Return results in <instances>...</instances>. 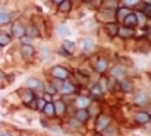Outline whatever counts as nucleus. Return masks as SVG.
Masks as SVG:
<instances>
[{"mask_svg": "<svg viewBox=\"0 0 151 136\" xmlns=\"http://www.w3.org/2000/svg\"><path fill=\"white\" fill-rule=\"evenodd\" d=\"M43 113H44L47 117H53V116H56V111H54V102L47 101V102H46V105H44V108H43Z\"/></svg>", "mask_w": 151, "mask_h": 136, "instance_id": "nucleus-12", "label": "nucleus"}, {"mask_svg": "<svg viewBox=\"0 0 151 136\" xmlns=\"http://www.w3.org/2000/svg\"><path fill=\"white\" fill-rule=\"evenodd\" d=\"M91 95H93L94 98H100L101 97V85L100 84H96V85L91 87Z\"/></svg>", "mask_w": 151, "mask_h": 136, "instance_id": "nucleus-23", "label": "nucleus"}, {"mask_svg": "<svg viewBox=\"0 0 151 136\" xmlns=\"http://www.w3.org/2000/svg\"><path fill=\"white\" fill-rule=\"evenodd\" d=\"M10 40H12V37H10L9 34L0 31V45H7L10 43Z\"/></svg>", "mask_w": 151, "mask_h": 136, "instance_id": "nucleus-22", "label": "nucleus"}, {"mask_svg": "<svg viewBox=\"0 0 151 136\" xmlns=\"http://www.w3.org/2000/svg\"><path fill=\"white\" fill-rule=\"evenodd\" d=\"M76 105H78V108H87L90 105V99L87 97H78L76 98Z\"/></svg>", "mask_w": 151, "mask_h": 136, "instance_id": "nucleus-16", "label": "nucleus"}, {"mask_svg": "<svg viewBox=\"0 0 151 136\" xmlns=\"http://www.w3.org/2000/svg\"><path fill=\"white\" fill-rule=\"evenodd\" d=\"M117 35L120 38H123V40H128V38H131L134 35V29L132 28H128V26H122V28H119Z\"/></svg>", "mask_w": 151, "mask_h": 136, "instance_id": "nucleus-10", "label": "nucleus"}, {"mask_svg": "<svg viewBox=\"0 0 151 136\" xmlns=\"http://www.w3.org/2000/svg\"><path fill=\"white\" fill-rule=\"evenodd\" d=\"M148 123H150V125H151V119H150V122H148Z\"/></svg>", "mask_w": 151, "mask_h": 136, "instance_id": "nucleus-45", "label": "nucleus"}, {"mask_svg": "<svg viewBox=\"0 0 151 136\" xmlns=\"http://www.w3.org/2000/svg\"><path fill=\"white\" fill-rule=\"evenodd\" d=\"M144 3L145 4H151V0H144Z\"/></svg>", "mask_w": 151, "mask_h": 136, "instance_id": "nucleus-40", "label": "nucleus"}, {"mask_svg": "<svg viewBox=\"0 0 151 136\" xmlns=\"http://www.w3.org/2000/svg\"><path fill=\"white\" fill-rule=\"evenodd\" d=\"M53 1H54V3H56V4H59V3H62V1H63V0H53Z\"/></svg>", "mask_w": 151, "mask_h": 136, "instance_id": "nucleus-39", "label": "nucleus"}, {"mask_svg": "<svg viewBox=\"0 0 151 136\" xmlns=\"http://www.w3.org/2000/svg\"><path fill=\"white\" fill-rule=\"evenodd\" d=\"M57 34L60 37H66V35H69V28L65 26V25H59L57 26Z\"/></svg>", "mask_w": 151, "mask_h": 136, "instance_id": "nucleus-26", "label": "nucleus"}, {"mask_svg": "<svg viewBox=\"0 0 151 136\" xmlns=\"http://www.w3.org/2000/svg\"><path fill=\"white\" fill-rule=\"evenodd\" d=\"M93 44H94V41H93L91 38H87V40L82 41V48H84V50H91V48H93Z\"/></svg>", "mask_w": 151, "mask_h": 136, "instance_id": "nucleus-27", "label": "nucleus"}, {"mask_svg": "<svg viewBox=\"0 0 151 136\" xmlns=\"http://www.w3.org/2000/svg\"><path fill=\"white\" fill-rule=\"evenodd\" d=\"M25 87L29 88V89H37V91H44V87L41 84V81L35 79V78H29L27 82H25Z\"/></svg>", "mask_w": 151, "mask_h": 136, "instance_id": "nucleus-7", "label": "nucleus"}, {"mask_svg": "<svg viewBox=\"0 0 151 136\" xmlns=\"http://www.w3.org/2000/svg\"><path fill=\"white\" fill-rule=\"evenodd\" d=\"M75 119L79 122V123H85L88 119H90V111L87 108H78L76 113H75Z\"/></svg>", "mask_w": 151, "mask_h": 136, "instance_id": "nucleus-8", "label": "nucleus"}, {"mask_svg": "<svg viewBox=\"0 0 151 136\" xmlns=\"http://www.w3.org/2000/svg\"><path fill=\"white\" fill-rule=\"evenodd\" d=\"M37 101V110H41L43 111V108H44V105H46V99H43V98H38V99H35Z\"/></svg>", "mask_w": 151, "mask_h": 136, "instance_id": "nucleus-31", "label": "nucleus"}, {"mask_svg": "<svg viewBox=\"0 0 151 136\" xmlns=\"http://www.w3.org/2000/svg\"><path fill=\"white\" fill-rule=\"evenodd\" d=\"M119 87H120V89L123 91V92H132V84L129 82V81H126V79H123V81H120L119 82Z\"/></svg>", "mask_w": 151, "mask_h": 136, "instance_id": "nucleus-18", "label": "nucleus"}, {"mask_svg": "<svg viewBox=\"0 0 151 136\" xmlns=\"http://www.w3.org/2000/svg\"><path fill=\"white\" fill-rule=\"evenodd\" d=\"M128 13H131V10H129V9H126V7H122V9H119V10L116 12V18L123 21V18H125Z\"/></svg>", "mask_w": 151, "mask_h": 136, "instance_id": "nucleus-25", "label": "nucleus"}, {"mask_svg": "<svg viewBox=\"0 0 151 136\" xmlns=\"http://www.w3.org/2000/svg\"><path fill=\"white\" fill-rule=\"evenodd\" d=\"M1 50H3V45H0V53H1Z\"/></svg>", "mask_w": 151, "mask_h": 136, "instance_id": "nucleus-41", "label": "nucleus"}, {"mask_svg": "<svg viewBox=\"0 0 151 136\" xmlns=\"http://www.w3.org/2000/svg\"><path fill=\"white\" fill-rule=\"evenodd\" d=\"M70 9H72V1H70V0H63L62 3H59V10H60V12H65V13H66V12H69Z\"/></svg>", "mask_w": 151, "mask_h": 136, "instance_id": "nucleus-17", "label": "nucleus"}, {"mask_svg": "<svg viewBox=\"0 0 151 136\" xmlns=\"http://www.w3.org/2000/svg\"><path fill=\"white\" fill-rule=\"evenodd\" d=\"M25 35H28V37H32V38H35V37L38 35V29H37L35 26L29 25L28 28H25Z\"/></svg>", "mask_w": 151, "mask_h": 136, "instance_id": "nucleus-21", "label": "nucleus"}, {"mask_svg": "<svg viewBox=\"0 0 151 136\" xmlns=\"http://www.w3.org/2000/svg\"><path fill=\"white\" fill-rule=\"evenodd\" d=\"M134 101L137 102V104H145L147 102V95L144 94V92H137L135 94V97H134Z\"/></svg>", "mask_w": 151, "mask_h": 136, "instance_id": "nucleus-19", "label": "nucleus"}, {"mask_svg": "<svg viewBox=\"0 0 151 136\" xmlns=\"http://www.w3.org/2000/svg\"><path fill=\"white\" fill-rule=\"evenodd\" d=\"M75 91V85L72 84V82H69V81H65L63 84H62V87H60V92L62 94H72Z\"/></svg>", "mask_w": 151, "mask_h": 136, "instance_id": "nucleus-11", "label": "nucleus"}, {"mask_svg": "<svg viewBox=\"0 0 151 136\" xmlns=\"http://www.w3.org/2000/svg\"><path fill=\"white\" fill-rule=\"evenodd\" d=\"M21 136H28V135H27V133H22V135H21Z\"/></svg>", "mask_w": 151, "mask_h": 136, "instance_id": "nucleus-42", "label": "nucleus"}, {"mask_svg": "<svg viewBox=\"0 0 151 136\" xmlns=\"http://www.w3.org/2000/svg\"><path fill=\"white\" fill-rule=\"evenodd\" d=\"M109 125H110V117L106 114H100L97 119V123H96V129H97V132H103Z\"/></svg>", "mask_w": 151, "mask_h": 136, "instance_id": "nucleus-5", "label": "nucleus"}, {"mask_svg": "<svg viewBox=\"0 0 151 136\" xmlns=\"http://www.w3.org/2000/svg\"><path fill=\"white\" fill-rule=\"evenodd\" d=\"M4 78H6V75H4V73L0 70V81H4Z\"/></svg>", "mask_w": 151, "mask_h": 136, "instance_id": "nucleus-37", "label": "nucleus"}, {"mask_svg": "<svg viewBox=\"0 0 151 136\" xmlns=\"http://www.w3.org/2000/svg\"><path fill=\"white\" fill-rule=\"evenodd\" d=\"M19 97H21V99H22V102H24L25 105H28L31 101H34V99H35L34 92H32V89H29V88L19 89Z\"/></svg>", "mask_w": 151, "mask_h": 136, "instance_id": "nucleus-2", "label": "nucleus"}, {"mask_svg": "<svg viewBox=\"0 0 151 136\" xmlns=\"http://www.w3.org/2000/svg\"><path fill=\"white\" fill-rule=\"evenodd\" d=\"M85 1H93V0H85Z\"/></svg>", "mask_w": 151, "mask_h": 136, "instance_id": "nucleus-43", "label": "nucleus"}, {"mask_svg": "<svg viewBox=\"0 0 151 136\" xmlns=\"http://www.w3.org/2000/svg\"><path fill=\"white\" fill-rule=\"evenodd\" d=\"M142 13H144L147 18H151V4H144V7H142Z\"/></svg>", "mask_w": 151, "mask_h": 136, "instance_id": "nucleus-30", "label": "nucleus"}, {"mask_svg": "<svg viewBox=\"0 0 151 136\" xmlns=\"http://www.w3.org/2000/svg\"><path fill=\"white\" fill-rule=\"evenodd\" d=\"M104 132H106V133H104L106 136H113L114 135V129H109V126L104 129Z\"/></svg>", "mask_w": 151, "mask_h": 136, "instance_id": "nucleus-35", "label": "nucleus"}, {"mask_svg": "<svg viewBox=\"0 0 151 136\" xmlns=\"http://www.w3.org/2000/svg\"><path fill=\"white\" fill-rule=\"evenodd\" d=\"M51 76H53L54 79L66 81V79L69 78V72H68V69L63 67V66H54V67L51 69Z\"/></svg>", "mask_w": 151, "mask_h": 136, "instance_id": "nucleus-1", "label": "nucleus"}, {"mask_svg": "<svg viewBox=\"0 0 151 136\" xmlns=\"http://www.w3.org/2000/svg\"><path fill=\"white\" fill-rule=\"evenodd\" d=\"M106 29H107V32H109V35H110V37H114V35H117L119 26H117L116 24H107Z\"/></svg>", "mask_w": 151, "mask_h": 136, "instance_id": "nucleus-20", "label": "nucleus"}, {"mask_svg": "<svg viewBox=\"0 0 151 136\" xmlns=\"http://www.w3.org/2000/svg\"><path fill=\"white\" fill-rule=\"evenodd\" d=\"M63 50L68 51L69 54H72L73 50H75V43H72V41H63Z\"/></svg>", "mask_w": 151, "mask_h": 136, "instance_id": "nucleus-24", "label": "nucleus"}, {"mask_svg": "<svg viewBox=\"0 0 151 136\" xmlns=\"http://www.w3.org/2000/svg\"><path fill=\"white\" fill-rule=\"evenodd\" d=\"M107 87H109V89H114V87H116V78H110V79H107Z\"/></svg>", "mask_w": 151, "mask_h": 136, "instance_id": "nucleus-33", "label": "nucleus"}, {"mask_svg": "<svg viewBox=\"0 0 151 136\" xmlns=\"http://www.w3.org/2000/svg\"><path fill=\"white\" fill-rule=\"evenodd\" d=\"M138 25V18H137V13H128L125 18H123V26H128V28H135Z\"/></svg>", "mask_w": 151, "mask_h": 136, "instance_id": "nucleus-3", "label": "nucleus"}, {"mask_svg": "<svg viewBox=\"0 0 151 136\" xmlns=\"http://www.w3.org/2000/svg\"><path fill=\"white\" fill-rule=\"evenodd\" d=\"M34 53H35V50H34V47H32L31 44H24L22 47H21V54H22L24 59H29V57H32Z\"/></svg>", "mask_w": 151, "mask_h": 136, "instance_id": "nucleus-9", "label": "nucleus"}, {"mask_svg": "<svg viewBox=\"0 0 151 136\" xmlns=\"http://www.w3.org/2000/svg\"><path fill=\"white\" fill-rule=\"evenodd\" d=\"M150 119H151V116L147 111H138V113H135V116H134V120H135V123H138V125H148Z\"/></svg>", "mask_w": 151, "mask_h": 136, "instance_id": "nucleus-6", "label": "nucleus"}, {"mask_svg": "<svg viewBox=\"0 0 151 136\" xmlns=\"http://www.w3.org/2000/svg\"><path fill=\"white\" fill-rule=\"evenodd\" d=\"M44 92H46V94H49V95H54V94L57 92V89L54 88V85H49V87H46V88H44Z\"/></svg>", "mask_w": 151, "mask_h": 136, "instance_id": "nucleus-32", "label": "nucleus"}, {"mask_svg": "<svg viewBox=\"0 0 151 136\" xmlns=\"http://www.w3.org/2000/svg\"><path fill=\"white\" fill-rule=\"evenodd\" d=\"M9 21H10L9 15L4 13V12H0V25H4V24H7Z\"/></svg>", "mask_w": 151, "mask_h": 136, "instance_id": "nucleus-29", "label": "nucleus"}, {"mask_svg": "<svg viewBox=\"0 0 151 136\" xmlns=\"http://www.w3.org/2000/svg\"><path fill=\"white\" fill-rule=\"evenodd\" d=\"M103 6H104V7H111V9H114V7L117 6V1H116V0H104V1H103Z\"/></svg>", "mask_w": 151, "mask_h": 136, "instance_id": "nucleus-28", "label": "nucleus"}, {"mask_svg": "<svg viewBox=\"0 0 151 136\" xmlns=\"http://www.w3.org/2000/svg\"><path fill=\"white\" fill-rule=\"evenodd\" d=\"M12 37H15V38H24L25 37V26L21 22H15L12 25Z\"/></svg>", "mask_w": 151, "mask_h": 136, "instance_id": "nucleus-4", "label": "nucleus"}, {"mask_svg": "<svg viewBox=\"0 0 151 136\" xmlns=\"http://www.w3.org/2000/svg\"><path fill=\"white\" fill-rule=\"evenodd\" d=\"M0 136H12V135H10V133H7V132H1Z\"/></svg>", "mask_w": 151, "mask_h": 136, "instance_id": "nucleus-38", "label": "nucleus"}, {"mask_svg": "<svg viewBox=\"0 0 151 136\" xmlns=\"http://www.w3.org/2000/svg\"><path fill=\"white\" fill-rule=\"evenodd\" d=\"M54 111H56V116H63L66 113V104L63 101L54 102Z\"/></svg>", "mask_w": 151, "mask_h": 136, "instance_id": "nucleus-13", "label": "nucleus"}, {"mask_svg": "<svg viewBox=\"0 0 151 136\" xmlns=\"http://www.w3.org/2000/svg\"><path fill=\"white\" fill-rule=\"evenodd\" d=\"M107 66H109V63H107L106 59H99L97 63H96V70H97L99 73H104V72L107 70Z\"/></svg>", "mask_w": 151, "mask_h": 136, "instance_id": "nucleus-14", "label": "nucleus"}, {"mask_svg": "<svg viewBox=\"0 0 151 136\" xmlns=\"http://www.w3.org/2000/svg\"><path fill=\"white\" fill-rule=\"evenodd\" d=\"M125 75H126V70L123 67H120V66H116V67L111 69V76L113 78H120L122 79Z\"/></svg>", "mask_w": 151, "mask_h": 136, "instance_id": "nucleus-15", "label": "nucleus"}, {"mask_svg": "<svg viewBox=\"0 0 151 136\" xmlns=\"http://www.w3.org/2000/svg\"><path fill=\"white\" fill-rule=\"evenodd\" d=\"M94 136H101V135H99V133H97V135H94Z\"/></svg>", "mask_w": 151, "mask_h": 136, "instance_id": "nucleus-44", "label": "nucleus"}, {"mask_svg": "<svg viewBox=\"0 0 151 136\" xmlns=\"http://www.w3.org/2000/svg\"><path fill=\"white\" fill-rule=\"evenodd\" d=\"M69 125H70V127H78V126H79V122H78L76 119H72V120L69 122Z\"/></svg>", "mask_w": 151, "mask_h": 136, "instance_id": "nucleus-36", "label": "nucleus"}, {"mask_svg": "<svg viewBox=\"0 0 151 136\" xmlns=\"http://www.w3.org/2000/svg\"><path fill=\"white\" fill-rule=\"evenodd\" d=\"M138 1L139 0H123V3L126 6H135V4H138Z\"/></svg>", "mask_w": 151, "mask_h": 136, "instance_id": "nucleus-34", "label": "nucleus"}]
</instances>
